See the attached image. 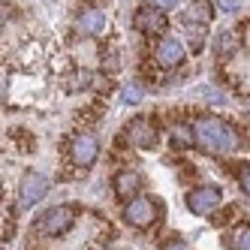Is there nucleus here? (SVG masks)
I'll return each instance as SVG.
<instances>
[{
    "mask_svg": "<svg viewBox=\"0 0 250 250\" xmlns=\"http://www.w3.org/2000/svg\"><path fill=\"white\" fill-rule=\"evenodd\" d=\"M112 184H115V193H118V199H136V193L142 187V175L133 172V169H121L115 178H112Z\"/></svg>",
    "mask_w": 250,
    "mask_h": 250,
    "instance_id": "obj_10",
    "label": "nucleus"
},
{
    "mask_svg": "<svg viewBox=\"0 0 250 250\" xmlns=\"http://www.w3.org/2000/svg\"><path fill=\"white\" fill-rule=\"evenodd\" d=\"M184 33H187V42H190V48H193V51H202V45H205V37H208L205 24H187V21H184Z\"/></svg>",
    "mask_w": 250,
    "mask_h": 250,
    "instance_id": "obj_16",
    "label": "nucleus"
},
{
    "mask_svg": "<svg viewBox=\"0 0 250 250\" xmlns=\"http://www.w3.org/2000/svg\"><path fill=\"white\" fill-rule=\"evenodd\" d=\"M142 97H145V87H142V82H127V84H124L121 100L127 103V105H139Z\"/></svg>",
    "mask_w": 250,
    "mask_h": 250,
    "instance_id": "obj_17",
    "label": "nucleus"
},
{
    "mask_svg": "<svg viewBox=\"0 0 250 250\" xmlns=\"http://www.w3.org/2000/svg\"><path fill=\"white\" fill-rule=\"evenodd\" d=\"M193 133H196V145L208 154H232L238 148V136L223 118H211V115L199 118L193 124Z\"/></svg>",
    "mask_w": 250,
    "mask_h": 250,
    "instance_id": "obj_1",
    "label": "nucleus"
},
{
    "mask_svg": "<svg viewBox=\"0 0 250 250\" xmlns=\"http://www.w3.org/2000/svg\"><path fill=\"white\" fill-rule=\"evenodd\" d=\"M238 184H241V190L250 196V166H244V169H241V175H238Z\"/></svg>",
    "mask_w": 250,
    "mask_h": 250,
    "instance_id": "obj_20",
    "label": "nucleus"
},
{
    "mask_svg": "<svg viewBox=\"0 0 250 250\" xmlns=\"http://www.w3.org/2000/svg\"><path fill=\"white\" fill-rule=\"evenodd\" d=\"M211 19H214V9H211L208 0H193V3L181 12V21H187V24H205L208 27Z\"/></svg>",
    "mask_w": 250,
    "mask_h": 250,
    "instance_id": "obj_12",
    "label": "nucleus"
},
{
    "mask_svg": "<svg viewBox=\"0 0 250 250\" xmlns=\"http://www.w3.org/2000/svg\"><path fill=\"white\" fill-rule=\"evenodd\" d=\"M48 178L42 172H27L21 178V184H19V205L21 208H33L37 202H42V196L48 193Z\"/></svg>",
    "mask_w": 250,
    "mask_h": 250,
    "instance_id": "obj_5",
    "label": "nucleus"
},
{
    "mask_svg": "<svg viewBox=\"0 0 250 250\" xmlns=\"http://www.w3.org/2000/svg\"><path fill=\"white\" fill-rule=\"evenodd\" d=\"M133 27L139 33H163L166 30V15L157 6H139L133 15Z\"/></svg>",
    "mask_w": 250,
    "mask_h": 250,
    "instance_id": "obj_6",
    "label": "nucleus"
},
{
    "mask_svg": "<svg viewBox=\"0 0 250 250\" xmlns=\"http://www.w3.org/2000/svg\"><path fill=\"white\" fill-rule=\"evenodd\" d=\"M160 250H190V244H187V241H181V238H172V241H166Z\"/></svg>",
    "mask_w": 250,
    "mask_h": 250,
    "instance_id": "obj_19",
    "label": "nucleus"
},
{
    "mask_svg": "<svg viewBox=\"0 0 250 250\" xmlns=\"http://www.w3.org/2000/svg\"><path fill=\"white\" fill-rule=\"evenodd\" d=\"M169 142H172V148H190V145H196V133L187 124H175L169 133Z\"/></svg>",
    "mask_w": 250,
    "mask_h": 250,
    "instance_id": "obj_14",
    "label": "nucleus"
},
{
    "mask_svg": "<svg viewBox=\"0 0 250 250\" xmlns=\"http://www.w3.org/2000/svg\"><path fill=\"white\" fill-rule=\"evenodd\" d=\"M124 130H127L130 145H136V148H154L157 145V130L148 118H133Z\"/></svg>",
    "mask_w": 250,
    "mask_h": 250,
    "instance_id": "obj_8",
    "label": "nucleus"
},
{
    "mask_svg": "<svg viewBox=\"0 0 250 250\" xmlns=\"http://www.w3.org/2000/svg\"><path fill=\"white\" fill-rule=\"evenodd\" d=\"M105 58H109V61H105V69H118V66H121V61H118V51H109Z\"/></svg>",
    "mask_w": 250,
    "mask_h": 250,
    "instance_id": "obj_22",
    "label": "nucleus"
},
{
    "mask_svg": "<svg viewBox=\"0 0 250 250\" xmlns=\"http://www.w3.org/2000/svg\"><path fill=\"white\" fill-rule=\"evenodd\" d=\"M76 223V211L69 208V205H55V208H48L42 217H40V232L42 235H63V232Z\"/></svg>",
    "mask_w": 250,
    "mask_h": 250,
    "instance_id": "obj_4",
    "label": "nucleus"
},
{
    "mask_svg": "<svg viewBox=\"0 0 250 250\" xmlns=\"http://www.w3.org/2000/svg\"><path fill=\"white\" fill-rule=\"evenodd\" d=\"M235 37H232V30H220V33H214V55L217 58H232L235 55Z\"/></svg>",
    "mask_w": 250,
    "mask_h": 250,
    "instance_id": "obj_13",
    "label": "nucleus"
},
{
    "mask_svg": "<svg viewBox=\"0 0 250 250\" xmlns=\"http://www.w3.org/2000/svg\"><path fill=\"white\" fill-rule=\"evenodd\" d=\"M154 58H157L160 66H166V69L181 66V63H184V42H181V40H175V37H163V40L157 42Z\"/></svg>",
    "mask_w": 250,
    "mask_h": 250,
    "instance_id": "obj_7",
    "label": "nucleus"
},
{
    "mask_svg": "<svg viewBox=\"0 0 250 250\" xmlns=\"http://www.w3.org/2000/svg\"><path fill=\"white\" fill-rule=\"evenodd\" d=\"M220 6H223V12H235V0H220Z\"/></svg>",
    "mask_w": 250,
    "mask_h": 250,
    "instance_id": "obj_23",
    "label": "nucleus"
},
{
    "mask_svg": "<svg viewBox=\"0 0 250 250\" xmlns=\"http://www.w3.org/2000/svg\"><path fill=\"white\" fill-rule=\"evenodd\" d=\"M69 154H73V163L87 169L97 163V154H100V145L94 136H76L73 139V148H69Z\"/></svg>",
    "mask_w": 250,
    "mask_h": 250,
    "instance_id": "obj_9",
    "label": "nucleus"
},
{
    "mask_svg": "<svg viewBox=\"0 0 250 250\" xmlns=\"http://www.w3.org/2000/svg\"><path fill=\"white\" fill-rule=\"evenodd\" d=\"M160 214V205L154 196H136V199L127 202V208H124V220H127V226H136V229H148Z\"/></svg>",
    "mask_w": 250,
    "mask_h": 250,
    "instance_id": "obj_2",
    "label": "nucleus"
},
{
    "mask_svg": "<svg viewBox=\"0 0 250 250\" xmlns=\"http://www.w3.org/2000/svg\"><path fill=\"white\" fill-rule=\"evenodd\" d=\"M91 84H94V73H87V69H76V73L66 76V91H87Z\"/></svg>",
    "mask_w": 250,
    "mask_h": 250,
    "instance_id": "obj_15",
    "label": "nucleus"
},
{
    "mask_svg": "<svg viewBox=\"0 0 250 250\" xmlns=\"http://www.w3.org/2000/svg\"><path fill=\"white\" fill-rule=\"evenodd\" d=\"M229 247L232 250H250V223H244V226H238L235 232H232Z\"/></svg>",
    "mask_w": 250,
    "mask_h": 250,
    "instance_id": "obj_18",
    "label": "nucleus"
},
{
    "mask_svg": "<svg viewBox=\"0 0 250 250\" xmlns=\"http://www.w3.org/2000/svg\"><path fill=\"white\" fill-rule=\"evenodd\" d=\"M76 27H79V33H84V37H100V33L105 30V12L97 9V6L84 9V12L79 15Z\"/></svg>",
    "mask_w": 250,
    "mask_h": 250,
    "instance_id": "obj_11",
    "label": "nucleus"
},
{
    "mask_svg": "<svg viewBox=\"0 0 250 250\" xmlns=\"http://www.w3.org/2000/svg\"><path fill=\"white\" fill-rule=\"evenodd\" d=\"M151 6H157V9L166 12V9H175L178 6V0H151Z\"/></svg>",
    "mask_w": 250,
    "mask_h": 250,
    "instance_id": "obj_21",
    "label": "nucleus"
},
{
    "mask_svg": "<svg viewBox=\"0 0 250 250\" xmlns=\"http://www.w3.org/2000/svg\"><path fill=\"white\" fill-rule=\"evenodd\" d=\"M223 205V190L214 187V184H199L196 190L187 193V208L193 214H199V217H208Z\"/></svg>",
    "mask_w": 250,
    "mask_h": 250,
    "instance_id": "obj_3",
    "label": "nucleus"
}]
</instances>
